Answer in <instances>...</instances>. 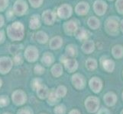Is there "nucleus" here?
<instances>
[{
  "label": "nucleus",
  "mask_w": 123,
  "mask_h": 114,
  "mask_svg": "<svg viewBox=\"0 0 123 114\" xmlns=\"http://www.w3.org/2000/svg\"><path fill=\"white\" fill-rule=\"evenodd\" d=\"M7 33L8 37L12 40H22L25 34L24 25L19 22L12 23L7 27Z\"/></svg>",
  "instance_id": "f257e3e1"
},
{
  "label": "nucleus",
  "mask_w": 123,
  "mask_h": 114,
  "mask_svg": "<svg viewBox=\"0 0 123 114\" xmlns=\"http://www.w3.org/2000/svg\"><path fill=\"white\" fill-rule=\"evenodd\" d=\"M119 18L116 16H110L104 23V30L110 36H116L120 31Z\"/></svg>",
  "instance_id": "f03ea898"
},
{
  "label": "nucleus",
  "mask_w": 123,
  "mask_h": 114,
  "mask_svg": "<svg viewBox=\"0 0 123 114\" xmlns=\"http://www.w3.org/2000/svg\"><path fill=\"white\" fill-rule=\"evenodd\" d=\"M99 104V100L96 97L90 96L85 100V107H86V110L90 113H93L98 111Z\"/></svg>",
  "instance_id": "7ed1b4c3"
},
{
  "label": "nucleus",
  "mask_w": 123,
  "mask_h": 114,
  "mask_svg": "<svg viewBox=\"0 0 123 114\" xmlns=\"http://www.w3.org/2000/svg\"><path fill=\"white\" fill-rule=\"evenodd\" d=\"M61 61L64 65L66 70L70 73L74 72L78 69V62L74 58L69 59L67 56H61Z\"/></svg>",
  "instance_id": "20e7f679"
},
{
  "label": "nucleus",
  "mask_w": 123,
  "mask_h": 114,
  "mask_svg": "<svg viewBox=\"0 0 123 114\" xmlns=\"http://www.w3.org/2000/svg\"><path fill=\"white\" fill-rule=\"evenodd\" d=\"M57 16L61 19H68L73 14V8L69 4H62L57 8Z\"/></svg>",
  "instance_id": "39448f33"
},
{
  "label": "nucleus",
  "mask_w": 123,
  "mask_h": 114,
  "mask_svg": "<svg viewBox=\"0 0 123 114\" xmlns=\"http://www.w3.org/2000/svg\"><path fill=\"white\" fill-rule=\"evenodd\" d=\"M28 6L25 0H17L13 5V13L18 16H22L27 12Z\"/></svg>",
  "instance_id": "423d86ee"
},
{
  "label": "nucleus",
  "mask_w": 123,
  "mask_h": 114,
  "mask_svg": "<svg viewBox=\"0 0 123 114\" xmlns=\"http://www.w3.org/2000/svg\"><path fill=\"white\" fill-rule=\"evenodd\" d=\"M93 11L98 16H103L105 14L107 11L108 5L104 0H95L92 5Z\"/></svg>",
  "instance_id": "0eeeda50"
},
{
  "label": "nucleus",
  "mask_w": 123,
  "mask_h": 114,
  "mask_svg": "<svg viewBox=\"0 0 123 114\" xmlns=\"http://www.w3.org/2000/svg\"><path fill=\"white\" fill-rule=\"evenodd\" d=\"M78 27V24L75 20H69L67 22H65L63 24V31L68 36L74 35V33L77 31Z\"/></svg>",
  "instance_id": "6e6552de"
},
{
  "label": "nucleus",
  "mask_w": 123,
  "mask_h": 114,
  "mask_svg": "<svg viewBox=\"0 0 123 114\" xmlns=\"http://www.w3.org/2000/svg\"><path fill=\"white\" fill-rule=\"evenodd\" d=\"M72 84L77 90H82L86 86V79L85 77L80 73H75L71 78Z\"/></svg>",
  "instance_id": "1a4fd4ad"
},
{
  "label": "nucleus",
  "mask_w": 123,
  "mask_h": 114,
  "mask_svg": "<svg viewBox=\"0 0 123 114\" xmlns=\"http://www.w3.org/2000/svg\"><path fill=\"white\" fill-rule=\"evenodd\" d=\"M39 56L38 50L34 46H29L26 48L25 52V59L30 62H35Z\"/></svg>",
  "instance_id": "9d476101"
},
{
  "label": "nucleus",
  "mask_w": 123,
  "mask_h": 114,
  "mask_svg": "<svg viewBox=\"0 0 123 114\" xmlns=\"http://www.w3.org/2000/svg\"><path fill=\"white\" fill-rule=\"evenodd\" d=\"M41 18L44 24L46 25H53L56 20V15H55L54 11L50 9L45 10L41 15Z\"/></svg>",
  "instance_id": "9b49d317"
},
{
  "label": "nucleus",
  "mask_w": 123,
  "mask_h": 114,
  "mask_svg": "<svg viewBox=\"0 0 123 114\" xmlns=\"http://www.w3.org/2000/svg\"><path fill=\"white\" fill-rule=\"evenodd\" d=\"M90 5L89 3L85 2V1H81L77 4V5L75 6V13L79 16H84L88 14L89 11H90Z\"/></svg>",
  "instance_id": "f8f14e48"
},
{
  "label": "nucleus",
  "mask_w": 123,
  "mask_h": 114,
  "mask_svg": "<svg viewBox=\"0 0 123 114\" xmlns=\"http://www.w3.org/2000/svg\"><path fill=\"white\" fill-rule=\"evenodd\" d=\"M89 85H90V89L95 94H98L103 88V82H102L100 78L97 77H93L89 81Z\"/></svg>",
  "instance_id": "ddd939ff"
},
{
  "label": "nucleus",
  "mask_w": 123,
  "mask_h": 114,
  "mask_svg": "<svg viewBox=\"0 0 123 114\" xmlns=\"http://www.w3.org/2000/svg\"><path fill=\"white\" fill-rule=\"evenodd\" d=\"M89 36H90V33L83 27H79L77 31L74 33V37H76V39L80 41L87 40Z\"/></svg>",
  "instance_id": "4468645a"
},
{
  "label": "nucleus",
  "mask_w": 123,
  "mask_h": 114,
  "mask_svg": "<svg viewBox=\"0 0 123 114\" xmlns=\"http://www.w3.org/2000/svg\"><path fill=\"white\" fill-rule=\"evenodd\" d=\"M12 60L8 57L0 58V72L6 73L12 67Z\"/></svg>",
  "instance_id": "2eb2a0df"
},
{
  "label": "nucleus",
  "mask_w": 123,
  "mask_h": 114,
  "mask_svg": "<svg viewBox=\"0 0 123 114\" xmlns=\"http://www.w3.org/2000/svg\"><path fill=\"white\" fill-rule=\"evenodd\" d=\"M103 100L108 107H112L117 102V96L113 92H108L104 95Z\"/></svg>",
  "instance_id": "dca6fc26"
},
{
  "label": "nucleus",
  "mask_w": 123,
  "mask_h": 114,
  "mask_svg": "<svg viewBox=\"0 0 123 114\" xmlns=\"http://www.w3.org/2000/svg\"><path fill=\"white\" fill-rule=\"evenodd\" d=\"M12 99H13L15 104L22 105L25 101H26V94H25L23 91H15L13 94H12Z\"/></svg>",
  "instance_id": "f3484780"
},
{
  "label": "nucleus",
  "mask_w": 123,
  "mask_h": 114,
  "mask_svg": "<svg viewBox=\"0 0 123 114\" xmlns=\"http://www.w3.org/2000/svg\"><path fill=\"white\" fill-rule=\"evenodd\" d=\"M82 50L83 52L85 53L86 54H90L95 50V43L94 42L91 40H87L86 41H84V43H83L82 46Z\"/></svg>",
  "instance_id": "a211bd4d"
},
{
  "label": "nucleus",
  "mask_w": 123,
  "mask_h": 114,
  "mask_svg": "<svg viewBox=\"0 0 123 114\" xmlns=\"http://www.w3.org/2000/svg\"><path fill=\"white\" fill-rule=\"evenodd\" d=\"M63 45V39L60 36L54 37L50 40L49 46L51 49H60Z\"/></svg>",
  "instance_id": "6ab92c4d"
},
{
  "label": "nucleus",
  "mask_w": 123,
  "mask_h": 114,
  "mask_svg": "<svg viewBox=\"0 0 123 114\" xmlns=\"http://www.w3.org/2000/svg\"><path fill=\"white\" fill-rule=\"evenodd\" d=\"M41 27V20L38 15H33L29 21V27L31 30H36Z\"/></svg>",
  "instance_id": "aec40b11"
},
{
  "label": "nucleus",
  "mask_w": 123,
  "mask_h": 114,
  "mask_svg": "<svg viewBox=\"0 0 123 114\" xmlns=\"http://www.w3.org/2000/svg\"><path fill=\"white\" fill-rule=\"evenodd\" d=\"M54 62V57L52 55V53L48 52L44 53L43 56L41 58V63L44 66L48 67L50 65H51Z\"/></svg>",
  "instance_id": "412c9836"
},
{
  "label": "nucleus",
  "mask_w": 123,
  "mask_h": 114,
  "mask_svg": "<svg viewBox=\"0 0 123 114\" xmlns=\"http://www.w3.org/2000/svg\"><path fill=\"white\" fill-rule=\"evenodd\" d=\"M87 24L92 30H97L100 27V21L95 16H91L87 20Z\"/></svg>",
  "instance_id": "4be33fe9"
},
{
  "label": "nucleus",
  "mask_w": 123,
  "mask_h": 114,
  "mask_svg": "<svg viewBox=\"0 0 123 114\" xmlns=\"http://www.w3.org/2000/svg\"><path fill=\"white\" fill-rule=\"evenodd\" d=\"M112 54L115 59H121L123 57V46L122 45L117 44L112 48Z\"/></svg>",
  "instance_id": "5701e85b"
},
{
  "label": "nucleus",
  "mask_w": 123,
  "mask_h": 114,
  "mask_svg": "<svg viewBox=\"0 0 123 114\" xmlns=\"http://www.w3.org/2000/svg\"><path fill=\"white\" fill-rule=\"evenodd\" d=\"M49 91L48 88L44 84H41V85L37 89V96L39 97L41 99H45L49 95Z\"/></svg>",
  "instance_id": "b1692460"
},
{
  "label": "nucleus",
  "mask_w": 123,
  "mask_h": 114,
  "mask_svg": "<svg viewBox=\"0 0 123 114\" xmlns=\"http://www.w3.org/2000/svg\"><path fill=\"white\" fill-rule=\"evenodd\" d=\"M35 38H36V40L39 43H41V44L46 43L49 39L48 35L47 34V33H45L44 31H37L36 33Z\"/></svg>",
  "instance_id": "393cba45"
},
{
  "label": "nucleus",
  "mask_w": 123,
  "mask_h": 114,
  "mask_svg": "<svg viewBox=\"0 0 123 114\" xmlns=\"http://www.w3.org/2000/svg\"><path fill=\"white\" fill-rule=\"evenodd\" d=\"M102 65H103V69L108 72H112L115 69V62L113 60H109V59L104 60V61L102 62Z\"/></svg>",
  "instance_id": "a878e982"
},
{
  "label": "nucleus",
  "mask_w": 123,
  "mask_h": 114,
  "mask_svg": "<svg viewBox=\"0 0 123 114\" xmlns=\"http://www.w3.org/2000/svg\"><path fill=\"white\" fill-rule=\"evenodd\" d=\"M65 53H66V56L67 57H70V58H73L77 56V49L76 47V46L74 44H69L66 46V49H65Z\"/></svg>",
  "instance_id": "bb28decb"
},
{
  "label": "nucleus",
  "mask_w": 123,
  "mask_h": 114,
  "mask_svg": "<svg viewBox=\"0 0 123 114\" xmlns=\"http://www.w3.org/2000/svg\"><path fill=\"white\" fill-rule=\"evenodd\" d=\"M60 99L61 98L56 94V91L52 90L49 93V95L48 97V102L50 105H52L53 106V105H55L57 103H59Z\"/></svg>",
  "instance_id": "cd10ccee"
},
{
  "label": "nucleus",
  "mask_w": 123,
  "mask_h": 114,
  "mask_svg": "<svg viewBox=\"0 0 123 114\" xmlns=\"http://www.w3.org/2000/svg\"><path fill=\"white\" fill-rule=\"evenodd\" d=\"M50 71H51V73L54 77H57V78L60 77L63 74V66L61 64L57 63V64H55L52 66Z\"/></svg>",
  "instance_id": "c85d7f7f"
},
{
  "label": "nucleus",
  "mask_w": 123,
  "mask_h": 114,
  "mask_svg": "<svg viewBox=\"0 0 123 114\" xmlns=\"http://www.w3.org/2000/svg\"><path fill=\"white\" fill-rule=\"evenodd\" d=\"M86 68L89 71H93L97 68V65H98V62L95 60V59L92 58H89L88 60H86Z\"/></svg>",
  "instance_id": "c756f323"
},
{
  "label": "nucleus",
  "mask_w": 123,
  "mask_h": 114,
  "mask_svg": "<svg viewBox=\"0 0 123 114\" xmlns=\"http://www.w3.org/2000/svg\"><path fill=\"white\" fill-rule=\"evenodd\" d=\"M67 87L63 85L59 86L56 90V94L60 98H64L67 94Z\"/></svg>",
  "instance_id": "7c9ffc66"
},
{
  "label": "nucleus",
  "mask_w": 123,
  "mask_h": 114,
  "mask_svg": "<svg viewBox=\"0 0 123 114\" xmlns=\"http://www.w3.org/2000/svg\"><path fill=\"white\" fill-rule=\"evenodd\" d=\"M115 7L118 14L123 15V0H116Z\"/></svg>",
  "instance_id": "2f4dec72"
},
{
  "label": "nucleus",
  "mask_w": 123,
  "mask_h": 114,
  "mask_svg": "<svg viewBox=\"0 0 123 114\" xmlns=\"http://www.w3.org/2000/svg\"><path fill=\"white\" fill-rule=\"evenodd\" d=\"M54 112L55 114H65L66 113V107L63 104H60L54 108Z\"/></svg>",
  "instance_id": "473e14b6"
},
{
  "label": "nucleus",
  "mask_w": 123,
  "mask_h": 114,
  "mask_svg": "<svg viewBox=\"0 0 123 114\" xmlns=\"http://www.w3.org/2000/svg\"><path fill=\"white\" fill-rule=\"evenodd\" d=\"M28 2L33 8H37L41 6V5L43 4L44 0H28Z\"/></svg>",
  "instance_id": "72a5a7b5"
},
{
  "label": "nucleus",
  "mask_w": 123,
  "mask_h": 114,
  "mask_svg": "<svg viewBox=\"0 0 123 114\" xmlns=\"http://www.w3.org/2000/svg\"><path fill=\"white\" fill-rule=\"evenodd\" d=\"M8 3H9L8 0H0V12L4 11L6 9Z\"/></svg>",
  "instance_id": "f704fd0d"
},
{
  "label": "nucleus",
  "mask_w": 123,
  "mask_h": 114,
  "mask_svg": "<svg viewBox=\"0 0 123 114\" xmlns=\"http://www.w3.org/2000/svg\"><path fill=\"white\" fill-rule=\"evenodd\" d=\"M32 88L34 90H37L41 85V80L39 78H36V79H34L32 81Z\"/></svg>",
  "instance_id": "c9c22d12"
},
{
  "label": "nucleus",
  "mask_w": 123,
  "mask_h": 114,
  "mask_svg": "<svg viewBox=\"0 0 123 114\" xmlns=\"http://www.w3.org/2000/svg\"><path fill=\"white\" fill-rule=\"evenodd\" d=\"M35 72L37 75H42L44 72V68L41 65H36L35 67Z\"/></svg>",
  "instance_id": "e433bc0d"
},
{
  "label": "nucleus",
  "mask_w": 123,
  "mask_h": 114,
  "mask_svg": "<svg viewBox=\"0 0 123 114\" xmlns=\"http://www.w3.org/2000/svg\"><path fill=\"white\" fill-rule=\"evenodd\" d=\"M8 103V98H6V97H5V96L0 97V106L4 107V106H6V105H7Z\"/></svg>",
  "instance_id": "4c0bfd02"
},
{
  "label": "nucleus",
  "mask_w": 123,
  "mask_h": 114,
  "mask_svg": "<svg viewBox=\"0 0 123 114\" xmlns=\"http://www.w3.org/2000/svg\"><path fill=\"white\" fill-rule=\"evenodd\" d=\"M18 114H33V112L31 109H30L28 107L22 109L18 112Z\"/></svg>",
  "instance_id": "58836bf2"
},
{
  "label": "nucleus",
  "mask_w": 123,
  "mask_h": 114,
  "mask_svg": "<svg viewBox=\"0 0 123 114\" xmlns=\"http://www.w3.org/2000/svg\"><path fill=\"white\" fill-rule=\"evenodd\" d=\"M14 62L16 64H20L22 62V57L20 54H17L14 58Z\"/></svg>",
  "instance_id": "ea45409f"
},
{
  "label": "nucleus",
  "mask_w": 123,
  "mask_h": 114,
  "mask_svg": "<svg viewBox=\"0 0 123 114\" xmlns=\"http://www.w3.org/2000/svg\"><path fill=\"white\" fill-rule=\"evenodd\" d=\"M19 49L18 48V46H17V45H12L10 46V52L13 54V53H16L17 51Z\"/></svg>",
  "instance_id": "a19ab883"
},
{
  "label": "nucleus",
  "mask_w": 123,
  "mask_h": 114,
  "mask_svg": "<svg viewBox=\"0 0 123 114\" xmlns=\"http://www.w3.org/2000/svg\"><path fill=\"white\" fill-rule=\"evenodd\" d=\"M98 114H109V109L105 108H102L99 110Z\"/></svg>",
  "instance_id": "79ce46f5"
},
{
  "label": "nucleus",
  "mask_w": 123,
  "mask_h": 114,
  "mask_svg": "<svg viewBox=\"0 0 123 114\" xmlns=\"http://www.w3.org/2000/svg\"><path fill=\"white\" fill-rule=\"evenodd\" d=\"M5 40V33L2 31H0V43H2Z\"/></svg>",
  "instance_id": "37998d69"
},
{
  "label": "nucleus",
  "mask_w": 123,
  "mask_h": 114,
  "mask_svg": "<svg viewBox=\"0 0 123 114\" xmlns=\"http://www.w3.org/2000/svg\"><path fill=\"white\" fill-rule=\"evenodd\" d=\"M4 23H5V19H4L2 15H0V27H2L3 26Z\"/></svg>",
  "instance_id": "c03bdc74"
},
{
  "label": "nucleus",
  "mask_w": 123,
  "mask_h": 114,
  "mask_svg": "<svg viewBox=\"0 0 123 114\" xmlns=\"http://www.w3.org/2000/svg\"><path fill=\"white\" fill-rule=\"evenodd\" d=\"M69 114H81L80 112L77 109H72V110L69 113Z\"/></svg>",
  "instance_id": "a18cd8bd"
},
{
  "label": "nucleus",
  "mask_w": 123,
  "mask_h": 114,
  "mask_svg": "<svg viewBox=\"0 0 123 114\" xmlns=\"http://www.w3.org/2000/svg\"><path fill=\"white\" fill-rule=\"evenodd\" d=\"M120 31L123 33V19L120 22Z\"/></svg>",
  "instance_id": "49530a36"
},
{
  "label": "nucleus",
  "mask_w": 123,
  "mask_h": 114,
  "mask_svg": "<svg viewBox=\"0 0 123 114\" xmlns=\"http://www.w3.org/2000/svg\"><path fill=\"white\" fill-rule=\"evenodd\" d=\"M1 85H2V81L0 80V86H1Z\"/></svg>",
  "instance_id": "de8ad7c7"
},
{
  "label": "nucleus",
  "mask_w": 123,
  "mask_h": 114,
  "mask_svg": "<svg viewBox=\"0 0 123 114\" xmlns=\"http://www.w3.org/2000/svg\"><path fill=\"white\" fill-rule=\"evenodd\" d=\"M120 114H123V109H122V110L121 111V113Z\"/></svg>",
  "instance_id": "09e8293b"
},
{
  "label": "nucleus",
  "mask_w": 123,
  "mask_h": 114,
  "mask_svg": "<svg viewBox=\"0 0 123 114\" xmlns=\"http://www.w3.org/2000/svg\"><path fill=\"white\" fill-rule=\"evenodd\" d=\"M122 100H123V92H122Z\"/></svg>",
  "instance_id": "8fccbe9b"
},
{
  "label": "nucleus",
  "mask_w": 123,
  "mask_h": 114,
  "mask_svg": "<svg viewBox=\"0 0 123 114\" xmlns=\"http://www.w3.org/2000/svg\"><path fill=\"white\" fill-rule=\"evenodd\" d=\"M109 1H113V0H109Z\"/></svg>",
  "instance_id": "3c124183"
},
{
  "label": "nucleus",
  "mask_w": 123,
  "mask_h": 114,
  "mask_svg": "<svg viewBox=\"0 0 123 114\" xmlns=\"http://www.w3.org/2000/svg\"><path fill=\"white\" fill-rule=\"evenodd\" d=\"M122 75H123V71H122Z\"/></svg>",
  "instance_id": "603ef678"
},
{
  "label": "nucleus",
  "mask_w": 123,
  "mask_h": 114,
  "mask_svg": "<svg viewBox=\"0 0 123 114\" xmlns=\"http://www.w3.org/2000/svg\"><path fill=\"white\" fill-rule=\"evenodd\" d=\"M41 114H44V113H41Z\"/></svg>",
  "instance_id": "864d4df0"
}]
</instances>
